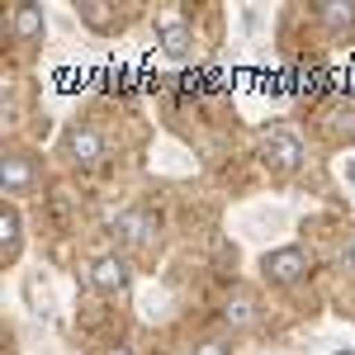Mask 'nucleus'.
<instances>
[{
	"label": "nucleus",
	"instance_id": "obj_1",
	"mask_svg": "<svg viewBox=\"0 0 355 355\" xmlns=\"http://www.w3.org/2000/svg\"><path fill=\"white\" fill-rule=\"evenodd\" d=\"M261 152H266V162L275 166V171H294L303 157V142L289 128H275V133H266V142H261Z\"/></svg>",
	"mask_w": 355,
	"mask_h": 355
},
{
	"label": "nucleus",
	"instance_id": "obj_2",
	"mask_svg": "<svg viewBox=\"0 0 355 355\" xmlns=\"http://www.w3.org/2000/svg\"><path fill=\"white\" fill-rule=\"evenodd\" d=\"M303 270H308V256H303L299 246H284V251H270L266 256V275H270L275 284H294Z\"/></svg>",
	"mask_w": 355,
	"mask_h": 355
},
{
	"label": "nucleus",
	"instance_id": "obj_3",
	"mask_svg": "<svg viewBox=\"0 0 355 355\" xmlns=\"http://www.w3.org/2000/svg\"><path fill=\"white\" fill-rule=\"evenodd\" d=\"M67 152H71L81 166H95L100 157H105V137L95 133L90 123H76V128L67 133Z\"/></svg>",
	"mask_w": 355,
	"mask_h": 355
},
{
	"label": "nucleus",
	"instance_id": "obj_4",
	"mask_svg": "<svg viewBox=\"0 0 355 355\" xmlns=\"http://www.w3.org/2000/svg\"><path fill=\"white\" fill-rule=\"evenodd\" d=\"M114 232H123V242H133V246H147L157 237V218L142 214V209H133V214H119V218H114Z\"/></svg>",
	"mask_w": 355,
	"mask_h": 355
},
{
	"label": "nucleus",
	"instance_id": "obj_5",
	"mask_svg": "<svg viewBox=\"0 0 355 355\" xmlns=\"http://www.w3.org/2000/svg\"><path fill=\"white\" fill-rule=\"evenodd\" d=\"M90 284H95V289H105V294H114V289H123V284H128V266H123L119 256H100V261L90 266Z\"/></svg>",
	"mask_w": 355,
	"mask_h": 355
},
{
	"label": "nucleus",
	"instance_id": "obj_6",
	"mask_svg": "<svg viewBox=\"0 0 355 355\" xmlns=\"http://www.w3.org/2000/svg\"><path fill=\"white\" fill-rule=\"evenodd\" d=\"M0 175H5V194H24L28 185H33V162H28L24 152H10Z\"/></svg>",
	"mask_w": 355,
	"mask_h": 355
},
{
	"label": "nucleus",
	"instance_id": "obj_7",
	"mask_svg": "<svg viewBox=\"0 0 355 355\" xmlns=\"http://www.w3.org/2000/svg\"><path fill=\"white\" fill-rule=\"evenodd\" d=\"M162 43H166V53H171V57L190 53V28H185V19L166 15V19H162Z\"/></svg>",
	"mask_w": 355,
	"mask_h": 355
},
{
	"label": "nucleus",
	"instance_id": "obj_8",
	"mask_svg": "<svg viewBox=\"0 0 355 355\" xmlns=\"http://www.w3.org/2000/svg\"><path fill=\"white\" fill-rule=\"evenodd\" d=\"M15 33H19V38H38V33H43V10H38V5H19V10H15Z\"/></svg>",
	"mask_w": 355,
	"mask_h": 355
},
{
	"label": "nucleus",
	"instance_id": "obj_9",
	"mask_svg": "<svg viewBox=\"0 0 355 355\" xmlns=\"http://www.w3.org/2000/svg\"><path fill=\"white\" fill-rule=\"evenodd\" d=\"M0 246H5V256L19 251V214H15V209L0 214Z\"/></svg>",
	"mask_w": 355,
	"mask_h": 355
},
{
	"label": "nucleus",
	"instance_id": "obj_10",
	"mask_svg": "<svg viewBox=\"0 0 355 355\" xmlns=\"http://www.w3.org/2000/svg\"><path fill=\"white\" fill-rule=\"evenodd\" d=\"M223 318H227V322H237V327H246V322L256 318V308H251V299H246V294H237V299H227Z\"/></svg>",
	"mask_w": 355,
	"mask_h": 355
},
{
	"label": "nucleus",
	"instance_id": "obj_11",
	"mask_svg": "<svg viewBox=\"0 0 355 355\" xmlns=\"http://www.w3.org/2000/svg\"><path fill=\"white\" fill-rule=\"evenodd\" d=\"M322 19L341 28V24H351V19H355V10H351V5H322Z\"/></svg>",
	"mask_w": 355,
	"mask_h": 355
},
{
	"label": "nucleus",
	"instance_id": "obj_12",
	"mask_svg": "<svg viewBox=\"0 0 355 355\" xmlns=\"http://www.w3.org/2000/svg\"><path fill=\"white\" fill-rule=\"evenodd\" d=\"M190 355H232V346H223V341H214V336H209V341H199Z\"/></svg>",
	"mask_w": 355,
	"mask_h": 355
},
{
	"label": "nucleus",
	"instance_id": "obj_13",
	"mask_svg": "<svg viewBox=\"0 0 355 355\" xmlns=\"http://www.w3.org/2000/svg\"><path fill=\"white\" fill-rule=\"evenodd\" d=\"M346 266L355 270V237H351V246H346Z\"/></svg>",
	"mask_w": 355,
	"mask_h": 355
},
{
	"label": "nucleus",
	"instance_id": "obj_14",
	"mask_svg": "<svg viewBox=\"0 0 355 355\" xmlns=\"http://www.w3.org/2000/svg\"><path fill=\"white\" fill-rule=\"evenodd\" d=\"M105 355H133V351H128V346H114V351H105Z\"/></svg>",
	"mask_w": 355,
	"mask_h": 355
}]
</instances>
